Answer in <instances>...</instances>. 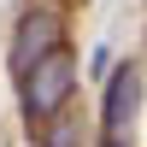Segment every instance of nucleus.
<instances>
[{"label":"nucleus","mask_w":147,"mask_h":147,"mask_svg":"<svg viewBox=\"0 0 147 147\" xmlns=\"http://www.w3.org/2000/svg\"><path fill=\"white\" fill-rule=\"evenodd\" d=\"M106 147H124V141H118V136H106Z\"/></svg>","instance_id":"20e7f679"},{"label":"nucleus","mask_w":147,"mask_h":147,"mask_svg":"<svg viewBox=\"0 0 147 147\" xmlns=\"http://www.w3.org/2000/svg\"><path fill=\"white\" fill-rule=\"evenodd\" d=\"M71 77H77V71H71V53H65V47H59L53 59H41V65L24 77V118H30V124L53 118L59 106L71 100Z\"/></svg>","instance_id":"f257e3e1"},{"label":"nucleus","mask_w":147,"mask_h":147,"mask_svg":"<svg viewBox=\"0 0 147 147\" xmlns=\"http://www.w3.org/2000/svg\"><path fill=\"white\" fill-rule=\"evenodd\" d=\"M136 100H141V71L124 65L106 88V129H124V118H136Z\"/></svg>","instance_id":"7ed1b4c3"},{"label":"nucleus","mask_w":147,"mask_h":147,"mask_svg":"<svg viewBox=\"0 0 147 147\" xmlns=\"http://www.w3.org/2000/svg\"><path fill=\"white\" fill-rule=\"evenodd\" d=\"M59 35H65V18H59L53 6L24 12V24H18V47H12V71H18V77H30L41 59L59 53Z\"/></svg>","instance_id":"f03ea898"}]
</instances>
